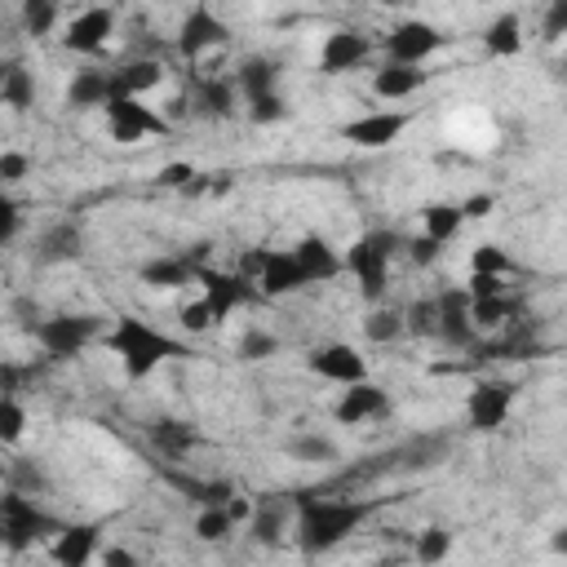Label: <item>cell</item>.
I'll use <instances>...</instances> for the list:
<instances>
[{"label":"cell","mask_w":567,"mask_h":567,"mask_svg":"<svg viewBox=\"0 0 567 567\" xmlns=\"http://www.w3.org/2000/svg\"><path fill=\"white\" fill-rule=\"evenodd\" d=\"M292 501H297V545L310 558L337 549L372 509L368 501H350V496H292Z\"/></svg>","instance_id":"obj_1"},{"label":"cell","mask_w":567,"mask_h":567,"mask_svg":"<svg viewBox=\"0 0 567 567\" xmlns=\"http://www.w3.org/2000/svg\"><path fill=\"white\" fill-rule=\"evenodd\" d=\"M102 341H106V350L120 359V368H124V377H128V381L151 377L164 359L190 354L182 341L164 337L159 328H151V323L133 319V315H120V319H115V328H111V332H102Z\"/></svg>","instance_id":"obj_2"},{"label":"cell","mask_w":567,"mask_h":567,"mask_svg":"<svg viewBox=\"0 0 567 567\" xmlns=\"http://www.w3.org/2000/svg\"><path fill=\"white\" fill-rule=\"evenodd\" d=\"M399 244H403V239H399L394 230H368V235H359V239L346 248L341 270H350V275H354V284H359L363 301L381 306V297L390 292V266H394Z\"/></svg>","instance_id":"obj_3"},{"label":"cell","mask_w":567,"mask_h":567,"mask_svg":"<svg viewBox=\"0 0 567 567\" xmlns=\"http://www.w3.org/2000/svg\"><path fill=\"white\" fill-rule=\"evenodd\" d=\"M31 332H35V341L44 346L49 359H75V354H84L106 328H102L97 315H49V319L31 323Z\"/></svg>","instance_id":"obj_4"},{"label":"cell","mask_w":567,"mask_h":567,"mask_svg":"<svg viewBox=\"0 0 567 567\" xmlns=\"http://www.w3.org/2000/svg\"><path fill=\"white\" fill-rule=\"evenodd\" d=\"M0 518H4V549H13V554L40 545L49 532L58 536V527H62V523H53L27 492H4V496H0Z\"/></svg>","instance_id":"obj_5"},{"label":"cell","mask_w":567,"mask_h":567,"mask_svg":"<svg viewBox=\"0 0 567 567\" xmlns=\"http://www.w3.org/2000/svg\"><path fill=\"white\" fill-rule=\"evenodd\" d=\"M195 284L204 288V306L213 315V323H226L239 306H252L261 292L239 275V270H217V266H195Z\"/></svg>","instance_id":"obj_6"},{"label":"cell","mask_w":567,"mask_h":567,"mask_svg":"<svg viewBox=\"0 0 567 567\" xmlns=\"http://www.w3.org/2000/svg\"><path fill=\"white\" fill-rule=\"evenodd\" d=\"M106 124H111V137L115 142H142V137H159V133H168V120L155 111V106H146L142 97H111L106 106Z\"/></svg>","instance_id":"obj_7"},{"label":"cell","mask_w":567,"mask_h":567,"mask_svg":"<svg viewBox=\"0 0 567 567\" xmlns=\"http://www.w3.org/2000/svg\"><path fill=\"white\" fill-rule=\"evenodd\" d=\"M514 394H518V385H514V381H501V377L478 381V385L470 390V399H465V421H470V430H478V434L501 430V425L509 421Z\"/></svg>","instance_id":"obj_8"},{"label":"cell","mask_w":567,"mask_h":567,"mask_svg":"<svg viewBox=\"0 0 567 567\" xmlns=\"http://www.w3.org/2000/svg\"><path fill=\"white\" fill-rule=\"evenodd\" d=\"M443 31L434 27V22H425V18H408V22H399L390 35H385V53H390V62H399V66H421L425 58H434L439 49H443Z\"/></svg>","instance_id":"obj_9"},{"label":"cell","mask_w":567,"mask_h":567,"mask_svg":"<svg viewBox=\"0 0 567 567\" xmlns=\"http://www.w3.org/2000/svg\"><path fill=\"white\" fill-rule=\"evenodd\" d=\"M306 368H310L315 377L332 381V385H359V381H368V359H363L354 346H346V341L315 346V350L306 354Z\"/></svg>","instance_id":"obj_10"},{"label":"cell","mask_w":567,"mask_h":567,"mask_svg":"<svg viewBox=\"0 0 567 567\" xmlns=\"http://www.w3.org/2000/svg\"><path fill=\"white\" fill-rule=\"evenodd\" d=\"M230 40V27L208 9V4H195V9H186V18H182V27H177V53L182 58H204L208 49H221Z\"/></svg>","instance_id":"obj_11"},{"label":"cell","mask_w":567,"mask_h":567,"mask_svg":"<svg viewBox=\"0 0 567 567\" xmlns=\"http://www.w3.org/2000/svg\"><path fill=\"white\" fill-rule=\"evenodd\" d=\"M111 35H115V9L93 4V9H80V13L66 22L62 44H66L71 53H102Z\"/></svg>","instance_id":"obj_12"},{"label":"cell","mask_w":567,"mask_h":567,"mask_svg":"<svg viewBox=\"0 0 567 567\" xmlns=\"http://www.w3.org/2000/svg\"><path fill=\"white\" fill-rule=\"evenodd\" d=\"M372 53V35L354 31V27H337L332 35H323V49H319V71L323 75H346L354 66H363Z\"/></svg>","instance_id":"obj_13"},{"label":"cell","mask_w":567,"mask_h":567,"mask_svg":"<svg viewBox=\"0 0 567 567\" xmlns=\"http://www.w3.org/2000/svg\"><path fill=\"white\" fill-rule=\"evenodd\" d=\"M408 124H412L408 111H368V115L350 120V124L341 128V137L354 142V146H363V151H381V146L399 142Z\"/></svg>","instance_id":"obj_14"},{"label":"cell","mask_w":567,"mask_h":567,"mask_svg":"<svg viewBox=\"0 0 567 567\" xmlns=\"http://www.w3.org/2000/svg\"><path fill=\"white\" fill-rule=\"evenodd\" d=\"M306 288V275L297 266L292 252L284 248H261V266H257V292L261 297H292Z\"/></svg>","instance_id":"obj_15"},{"label":"cell","mask_w":567,"mask_h":567,"mask_svg":"<svg viewBox=\"0 0 567 567\" xmlns=\"http://www.w3.org/2000/svg\"><path fill=\"white\" fill-rule=\"evenodd\" d=\"M385 412H390V390H385V385H377V381L346 385V390H341V399H337V408H332V416H337L341 425H363V421L385 416Z\"/></svg>","instance_id":"obj_16"},{"label":"cell","mask_w":567,"mask_h":567,"mask_svg":"<svg viewBox=\"0 0 567 567\" xmlns=\"http://www.w3.org/2000/svg\"><path fill=\"white\" fill-rule=\"evenodd\" d=\"M292 509H297V501L292 496H257L252 501V514H248V536L257 540V545H279L284 540V527H288V518H292Z\"/></svg>","instance_id":"obj_17"},{"label":"cell","mask_w":567,"mask_h":567,"mask_svg":"<svg viewBox=\"0 0 567 567\" xmlns=\"http://www.w3.org/2000/svg\"><path fill=\"white\" fill-rule=\"evenodd\" d=\"M288 252L297 257V266H301V275H306V288H310V284H328V279L341 275V252H337L323 235H301L297 248H288Z\"/></svg>","instance_id":"obj_18"},{"label":"cell","mask_w":567,"mask_h":567,"mask_svg":"<svg viewBox=\"0 0 567 567\" xmlns=\"http://www.w3.org/2000/svg\"><path fill=\"white\" fill-rule=\"evenodd\" d=\"M102 527L97 523H62L53 536V563L58 567H89V558L97 554Z\"/></svg>","instance_id":"obj_19"},{"label":"cell","mask_w":567,"mask_h":567,"mask_svg":"<svg viewBox=\"0 0 567 567\" xmlns=\"http://www.w3.org/2000/svg\"><path fill=\"white\" fill-rule=\"evenodd\" d=\"M434 310H439V337L452 341V346H470L474 337V323H470V292L465 288H443L434 297Z\"/></svg>","instance_id":"obj_20"},{"label":"cell","mask_w":567,"mask_h":567,"mask_svg":"<svg viewBox=\"0 0 567 567\" xmlns=\"http://www.w3.org/2000/svg\"><path fill=\"white\" fill-rule=\"evenodd\" d=\"M164 80V62L159 58H128L111 71V97H142Z\"/></svg>","instance_id":"obj_21"},{"label":"cell","mask_w":567,"mask_h":567,"mask_svg":"<svg viewBox=\"0 0 567 567\" xmlns=\"http://www.w3.org/2000/svg\"><path fill=\"white\" fill-rule=\"evenodd\" d=\"M186 106H195V115H208V120H230V115L239 111V93H235L230 80L204 75V80L195 84V93L186 97Z\"/></svg>","instance_id":"obj_22"},{"label":"cell","mask_w":567,"mask_h":567,"mask_svg":"<svg viewBox=\"0 0 567 567\" xmlns=\"http://www.w3.org/2000/svg\"><path fill=\"white\" fill-rule=\"evenodd\" d=\"M146 439H151V447H155L159 456H168V461H182L186 452L199 447V430H195L190 421H173V416L151 421V425H146Z\"/></svg>","instance_id":"obj_23"},{"label":"cell","mask_w":567,"mask_h":567,"mask_svg":"<svg viewBox=\"0 0 567 567\" xmlns=\"http://www.w3.org/2000/svg\"><path fill=\"white\" fill-rule=\"evenodd\" d=\"M235 93L244 97V102H257V97H270V93H279V66L270 62V58H261V53H252V58H244L239 62V71H235Z\"/></svg>","instance_id":"obj_24"},{"label":"cell","mask_w":567,"mask_h":567,"mask_svg":"<svg viewBox=\"0 0 567 567\" xmlns=\"http://www.w3.org/2000/svg\"><path fill=\"white\" fill-rule=\"evenodd\" d=\"M84 252V235L75 221H58L40 235L35 244V266H62V261H75Z\"/></svg>","instance_id":"obj_25"},{"label":"cell","mask_w":567,"mask_h":567,"mask_svg":"<svg viewBox=\"0 0 567 567\" xmlns=\"http://www.w3.org/2000/svg\"><path fill=\"white\" fill-rule=\"evenodd\" d=\"M111 102V71L102 66H84L71 75L66 84V106L71 111H93V106H106Z\"/></svg>","instance_id":"obj_26"},{"label":"cell","mask_w":567,"mask_h":567,"mask_svg":"<svg viewBox=\"0 0 567 567\" xmlns=\"http://www.w3.org/2000/svg\"><path fill=\"white\" fill-rule=\"evenodd\" d=\"M195 266H199V261H190V257H151V261L137 266V279H142L146 288L164 292V288L190 284V279H195Z\"/></svg>","instance_id":"obj_27"},{"label":"cell","mask_w":567,"mask_h":567,"mask_svg":"<svg viewBox=\"0 0 567 567\" xmlns=\"http://www.w3.org/2000/svg\"><path fill=\"white\" fill-rule=\"evenodd\" d=\"M421 84H425V71H416V66H399V62H385V66L372 75V93H377L381 102L412 97Z\"/></svg>","instance_id":"obj_28"},{"label":"cell","mask_w":567,"mask_h":567,"mask_svg":"<svg viewBox=\"0 0 567 567\" xmlns=\"http://www.w3.org/2000/svg\"><path fill=\"white\" fill-rule=\"evenodd\" d=\"M483 49H487L492 58H514V53L523 49V22H518V13H501L496 22H487Z\"/></svg>","instance_id":"obj_29"},{"label":"cell","mask_w":567,"mask_h":567,"mask_svg":"<svg viewBox=\"0 0 567 567\" xmlns=\"http://www.w3.org/2000/svg\"><path fill=\"white\" fill-rule=\"evenodd\" d=\"M363 337H368L372 346H394V341H403V337H408V332H403V310H394V306H372L368 319H363Z\"/></svg>","instance_id":"obj_30"},{"label":"cell","mask_w":567,"mask_h":567,"mask_svg":"<svg viewBox=\"0 0 567 567\" xmlns=\"http://www.w3.org/2000/svg\"><path fill=\"white\" fill-rule=\"evenodd\" d=\"M288 456H292V461H306V465H328V461H337V443H332L328 434L301 430V434H292Z\"/></svg>","instance_id":"obj_31"},{"label":"cell","mask_w":567,"mask_h":567,"mask_svg":"<svg viewBox=\"0 0 567 567\" xmlns=\"http://www.w3.org/2000/svg\"><path fill=\"white\" fill-rule=\"evenodd\" d=\"M421 221H425V239H434V244H447L465 226L456 204H425L421 208Z\"/></svg>","instance_id":"obj_32"},{"label":"cell","mask_w":567,"mask_h":567,"mask_svg":"<svg viewBox=\"0 0 567 567\" xmlns=\"http://www.w3.org/2000/svg\"><path fill=\"white\" fill-rule=\"evenodd\" d=\"M0 102L9 106V111H31L35 106V80H31V71L22 66V62H13V71H9V80H4V89H0Z\"/></svg>","instance_id":"obj_33"},{"label":"cell","mask_w":567,"mask_h":567,"mask_svg":"<svg viewBox=\"0 0 567 567\" xmlns=\"http://www.w3.org/2000/svg\"><path fill=\"white\" fill-rule=\"evenodd\" d=\"M195 536H199L204 545H226V540L235 536V523H230V514H226V505H213V509H199V514H195Z\"/></svg>","instance_id":"obj_34"},{"label":"cell","mask_w":567,"mask_h":567,"mask_svg":"<svg viewBox=\"0 0 567 567\" xmlns=\"http://www.w3.org/2000/svg\"><path fill=\"white\" fill-rule=\"evenodd\" d=\"M514 310H518V301L514 297H483V301H470V323H478V328H501L505 319H514Z\"/></svg>","instance_id":"obj_35"},{"label":"cell","mask_w":567,"mask_h":567,"mask_svg":"<svg viewBox=\"0 0 567 567\" xmlns=\"http://www.w3.org/2000/svg\"><path fill=\"white\" fill-rule=\"evenodd\" d=\"M403 332H408V337H439L434 297H416L412 306H403Z\"/></svg>","instance_id":"obj_36"},{"label":"cell","mask_w":567,"mask_h":567,"mask_svg":"<svg viewBox=\"0 0 567 567\" xmlns=\"http://www.w3.org/2000/svg\"><path fill=\"white\" fill-rule=\"evenodd\" d=\"M412 554H416L421 567H439V563L452 554V532H447V527H425V532L416 536Z\"/></svg>","instance_id":"obj_37"},{"label":"cell","mask_w":567,"mask_h":567,"mask_svg":"<svg viewBox=\"0 0 567 567\" xmlns=\"http://www.w3.org/2000/svg\"><path fill=\"white\" fill-rule=\"evenodd\" d=\"M470 270H474V275H496V279H505V275L514 270V261H509V252H505L501 244H478V248L470 252Z\"/></svg>","instance_id":"obj_38"},{"label":"cell","mask_w":567,"mask_h":567,"mask_svg":"<svg viewBox=\"0 0 567 567\" xmlns=\"http://www.w3.org/2000/svg\"><path fill=\"white\" fill-rule=\"evenodd\" d=\"M58 27V4L53 0H27L22 4V31L27 35H49Z\"/></svg>","instance_id":"obj_39"},{"label":"cell","mask_w":567,"mask_h":567,"mask_svg":"<svg viewBox=\"0 0 567 567\" xmlns=\"http://www.w3.org/2000/svg\"><path fill=\"white\" fill-rule=\"evenodd\" d=\"M239 359H248V363H261V359H270V354H279V337L275 332H266V328H248L244 337H239Z\"/></svg>","instance_id":"obj_40"},{"label":"cell","mask_w":567,"mask_h":567,"mask_svg":"<svg viewBox=\"0 0 567 567\" xmlns=\"http://www.w3.org/2000/svg\"><path fill=\"white\" fill-rule=\"evenodd\" d=\"M27 434V408L18 399H0V443H18Z\"/></svg>","instance_id":"obj_41"},{"label":"cell","mask_w":567,"mask_h":567,"mask_svg":"<svg viewBox=\"0 0 567 567\" xmlns=\"http://www.w3.org/2000/svg\"><path fill=\"white\" fill-rule=\"evenodd\" d=\"M248 120H257V124H279V120H288V102H284L279 93L257 97V102H248Z\"/></svg>","instance_id":"obj_42"},{"label":"cell","mask_w":567,"mask_h":567,"mask_svg":"<svg viewBox=\"0 0 567 567\" xmlns=\"http://www.w3.org/2000/svg\"><path fill=\"white\" fill-rule=\"evenodd\" d=\"M177 323H182V332L199 337V332H208V328H213V315H208V306H204V301H186V306L177 310Z\"/></svg>","instance_id":"obj_43"},{"label":"cell","mask_w":567,"mask_h":567,"mask_svg":"<svg viewBox=\"0 0 567 567\" xmlns=\"http://www.w3.org/2000/svg\"><path fill=\"white\" fill-rule=\"evenodd\" d=\"M31 173V159L22 151H0V186H13Z\"/></svg>","instance_id":"obj_44"},{"label":"cell","mask_w":567,"mask_h":567,"mask_svg":"<svg viewBox=\"0 0 567 567\" xmlns=\"http://www.w3.org/2000/svg\"><path fill=\"white\" fill-rule=\"evenodd\" d=\"M18 226H22V213H18V199L0 186V244H9L13 235H18Z\"/></svg>","instance_id":"obj_45"},{"label":"cell","mask_w":567,"mask_h":567,"mask_svg":"<svg viewBox=\"0 0 567 567\" xmlns=\"http://www.w3.org/2000/svg\"><path fill=\"white\" fill-rule=\"evenodd\" d=\"M22 381H27V368H22V363H9V359H0V399H18Z\"/></svg>","instance_id":"obj_46"},{"label":"cell","mask_w":567,"mask_h":567,"mask_svg":"<svg viewBox=\"0 0 567 567\" xmlns=\"http://www.w3.org/2000/svg\"><path fill=\"white\" fill-rule=\"evenodd\" d=\"M456 208H461V221H478V217H487V213L496 208V195H487V190H483V195H470V199H461Z\"/></svg>","instance_id":"obj_47"},{"label":"cell","mask_w":567,"mask_h":567,"mask_svg":"<svg viewBox=\"0 0 567 567\" xmlns=\"http://www.w3.org/2000/svg\"><path fill=\"white\" fill-rule=\"evenodd\" d=\"M439 252H443V244H434V239H425V235L408 239V257H412L416 266H434V261H439Z\"/></svg>","instance_id":"obj_48"},{"label":"cell","mask_w":567,"mask_h":567,"mask_svg":"<svg viewBox=\"0 0 567 567\" xmlns=\"http://www.w3.org/2000/svg\"><path fill=\"white\" fill-rule=\"evenodd\" d=\"M470 301H483V297H501L505 292V279H496V275H470Z\"/></svg>","instance_id":"obj_49"},{"label":"cell","mask_w":567,"mask_h":567,"mask_svg":"<svg viewBox=\"0 0 567 567\" xmlns=\"http://www.w3.org/2000/svg\"><path fill=\"white\" fill-rule=\"evenodd\" d=\"M190 177H195V164L177 159V164H164L155 182H159V186H190Z\"/></svg>","instance_id":"obj_50"},{"label":"cell","mask_w":567,"mask_h":567,"mask_svg":"<svg viewBox=\"0 0 567 567\" xmlns=\"http://www.w3.org/2000/svg\"><path fill=\"white\" fill-rule=\"evenodd\" d=\"M563 31H567V0H558V4H549V9H545V35H549V40H558Z\"/></svg>","instance_id":"obj_51"},{"label":"cell","mask_w":567,"mask_h":567,"mask_svg":"<svg viewBox=\"0 0 567 567\" xmlns=\"http://www.w3.org/2000/svg\"><path fill=\"white\" fill-rule=\"evenodd\" d=\"M102 567H142V563H137V554L128 545H106L102 549Z\"/></svg>","instance_id":"obj_52"},{"label":"cell","mask_w":567,"mask_h":567,"mask_svg":"<svg viewBox=\"0 0 567 567\" xmlns=\"http://www.w3.org/2000/svg\"><path fill=\"white\" fill-rule=\"evenodd\" d=\"M9 71H13V58H0V89H4V80H9Z\"/></svg>","instance_id":"obj_53"},{"label":"cell","mask_w":567,"mask_h":567,"mask_svg":"<svg viewBox=\"0 0 567 567\" xmlns=\"http://www.w3.org/2000/svg\"><path fill=\"white\" fill-rule=\"evenodd\" d=\"M0 549H4V518H0Z\"/></svg>","instance_id":"obj_54"}]
</instances>
